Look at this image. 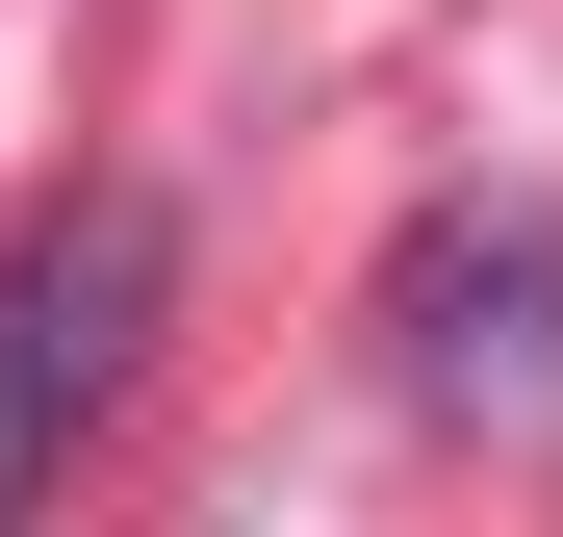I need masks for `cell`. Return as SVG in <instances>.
Masks as SVG:
<instances>
[{
	"mask_svg": "<svg viewBox=\"0 0 563 537\" xmlns=\"http://www.w3.org/2000/svg\"><path fill=\"white\" fill-rule=\"evenodd\" d=\"M154 282H179V231L129 205V179H103V205H52L26 256H0V512H26V486L77 461V410L154 358Z\"/></svg>",
	"mask_w": 563,
	"mask_h": 537,
	"instance_id": "1",
	"label": "cell"
},
{
	"mask_svg": "<svg viewBox=\"0 0 563 537\" xmlns=\"http://www.w3.org/2000/svg\"><path fill=\"white\" fill-rule=\"evenodd\" d=\"M385 333H410V410L563 435V231H538V205H435L410 282H385Z\"/></svg>",
	"mask_w": 563,
	"mask_h": 537,
	"instance_id": "2",
	"label": "cell"
}]
</instances>
